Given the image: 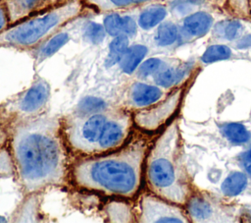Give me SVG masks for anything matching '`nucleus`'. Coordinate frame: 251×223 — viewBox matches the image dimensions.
I'll return each instance as SVG.
<instances>
[{
	"label": "nucleus",
	"instance_id": "f03ea898",
	"mask_svg": "<svg viewBox=\"0 0 251 223\" xmlns=\"http://www.w3.org/2000/svg\"><path fill=\"white\" fill-rule=\"evenodd\" d=\"M147 151V139L135 138L112 153L76 162L73 169L74 181L86 190L132 197L140 187Z\"/></svg>",
	"mask_w": 251,
	"mask_h": 223
},
{
	"label": "nucleus",
	"instance_id": "20e7f679",
	"mask_svg": "<svg viewBox=\"0 0 251 223\" xmlns=\"http://www.w3.org/2000/svg\"><path fill=\"white\" fill-rule=\"evenodd\" d=\"M132 123L130 112L117 106L96 113L69 115L62 122V130L75 151L98 155L122 146L129 136Z\"/></svg>",
	"mask_w": 251,
	"mask_h": 223
},
{
	"label": "nucleus",
	"instance_id": "bb28decb",
	"mask_svg": "<svg viewBox=\"0 0 251 223\" xmlns=\"http://www.w3.org/2000/svg\"><path fill=\"white\" fill-rule=\"evenodd\" d=\"M110 107L111 106H108V103L104 99L94 96H88L79 102L78 108L75 113L90 114L104 111Z\"/></svg>",
	"mask_w": 251,
	"mask_h": 223
},
{
	"label": "nucleus",
	"instance_id": "423d86ee",
	"mask_svg": "<svg viewBox=\"0 0 251 223\" xmlns=\"http://www.w3.org/2000/svg\"><path fill=\"white\" fill-rule=\"evenodd\" d=\"M185 85H179L167 93L158 102L137 110L133 116V123L143 131L154 132L159 130L177 111L184 93Z\"/></svg>",
	"mask_w": 251,
	"mask_h": 223
},
{
	"label": "nucleus",
	"instance_id": "4be33fe9",
	"mask_svg": "<svg viewBox=\"0 0 251 223\" xmlns=\"http://www.w3.org/2000/svg\"><path fill=\"white\" fill-rule=\"evenodd\" d=\"M221 131L227 140L236 144L246 143L251 139L250 132L240 123H226L222 125Z\"/></svg>",
	"mask_w": 251,
	"mask_h": 223
},
{
	"label": "nucleus",
	"instance_id": "2f4dec72",
	"mask_svg": "<svg viewBox=\"0 0 251 223\" xmlns=\"http://www.w3.org/2000/svg\"><path fill=\"white\" fill-rule=\"evenodd\" d=\"M236 47L240 49L251 47V34H248L239 38L236 42Z\"/></svg>",
	"mask_w": 251,
	"mask_h": 223
},
{
	"label": "nucleus",
	"instance_id": "ddd939ff",
	"mask_svg": "<svg viewBox=\"0 0 251 223\" xmlns=\"http://www.w3.org/2000/svg\"><path fill=\"white\" fill-rule=\"evenodd\" d=\"M214 19L205 11H196L188 14L180 25L181 40H192L207 34L213 28Z\"/></svg>",
	"mask_w": 251,
	"mask_h": 223
},
{
	"label": "nucleus",
	"instance_id": "f704fd0d",
	"mask_svg": "<svg viewBox=\"0 0 251 223\" xmlns=\"http://www.w3.org/2000/svg\"><path fill=\"white\" fill-rule=\"evenodd\" d=\"M7 220H6V218L4 217V216H1L0 215V222H6Z\"/></svg>",
	"mask_w": 251,
	"mask_h": 223
},
{
	"label": "nucleus",
	"instance_id": "72a5a7b5",
	"mask_svg": "<svg viewBox=\"0 0 251 223\" xmlns=\"http://www.w3.org/2000/svg\"><path fill=\"white\" fill-rule=\"evenodd\" d=\"M188 1V3L190 4V5H192V6H197V5H200V4H202V3H204V1L205 0H187Z\"/></svg>",
	"mask_w": 251,
	"mask_h": 223
},
{
	"label": "nucleus",
	"instance_id": "f257e3e1",
	"mask_svg": "<svg viewBox=\"0 0 251 223\" xmlns=\"http://www.w3.org/2000/svg\"><path fill=\"white\" fill-rule=\"evenodd\" d=\"M11 150L17 178L25 195L67 184V152L58 116L41 113L17 124Z\"/></svg>",
	"mask_w": 251,
	"mask_h": 223
},
{
	"label": "nucleus",
	"instance_id": "dca6fc26",
	"mask_svg": "<svg viewBox=\"0 0 251 223\" xmlns=\"http://www.w3.org/2000/svg\"><path fill=\"white\" fill-rule=\"evenodd\" d=\"M148 53V47L141 43H134L127 47L119 62V67L122 73L130 76L134 74L139 65L144 61Z\"/></svg>",
	"mask_w": 251,
	"mask_h": 223
},
{
	"label": "nucleus",
	"instance_id": "a878e982",
	"mask_svg": "<svg viewBox=\"0 0 251 223\" xmlns=\"http://www.w3.org/2000/svg\"><path fill=\"white\" fill-rule=\"evenodd\" d=\"M86 3L100 12H115L133 8V0H86Z\"/></svg>",
	"mask_w": 251,
	"mask_h": 223
},
{
	"label": "nucleus",
	"instance_id": "cd10ccee",
	"mask_svg": "<svg viewBox=\"0 0 251 223\" xmlns=\"http://www.w3.org/2000/svg\"><path fill=\"white\" fill-rule=\"evenodd\" d=\"M106 34L104 26L95 22H88L83 28L84 38L93 44L101 43L105 39Z\"/></svg>",
	"mask_w": 251,
	"mask_h": 223
},
{
	"label": "nucleus",
	"instance_id": "1a4fd4ad",
	"mask_svg": "<svg viewBox=\"0 0 251 223\" xmlns=\"http://www.w3.org/2000/svg\"><path fill=\"white\" fill-rule=\"evenodd\" d=\"M49 96L50 86L48 83L43 79H38L16 101L15 108L20 113L34 116L42 110V108L48 102Z\"/></svg>",
	"mask_w": 251,
	"mask_h": 223
},
{
	"label": "nucleus",
	"instance_id": "6ab92c4d",
	"mask_svg": "<svg viewBox=\"0 0 251 223\" xmlns=\"http://www.w3.org/2000/svg\"><path fill=\"white\" fill-rule=\"evenodd\" d=\"M175 63L169 59H163L159 57H151L144 60L139 67L137 68L136 72L134 73L138 80H147L149 78H153L162 70L167 68L168 66Z\"/></svg>",
	"mask_w": 251,
	"mask_h": 223
},
{
	"label": "nucleus",
	"instance_id": "6e6552de",
	"mask_svg": "<svg viewBox=\"0 0 251 223\" xmlns=\"http://www.w3.org/2000/svg\"><path fill=\"white\" fill-rule=\"evenodd\" d=\"M166 93L164 88L157 84H152L143 80H135L129 83L123 90L120 106L126 110H140L146 108L159 100Z\"/></svg>",
	"mask_w": 251,
	"mask_h": 223
},
{
	"label": "nucleus",
	"instance_id": "aec40b11",
	"mask_svg": "<svg viewBox=\"0 0 251 223\" xmlns=\"http://www.w3.org/2000/svg\"><path fill=\"white\" fill-rule=\"evenodd\" d=\"M242 31L243 26L237 20L221 21L213 28V35L216 38L227 41H232L238 38Z\"/></svg>",
	"mask_w": 251,
	"mask_h": 223
},
{
	"label": "nucleus",
	"instance_id": "393cba45",
	"mask_svg": "<svg viewBox=\"0 0 251 223\" xmlns=\"http://www.w3.org/2000/svg\"><path fill=\"white\" fill-rule=\"evenodd\" d=\"M232 52L227 45L225 44H214L207 47V49L202 54L200 60L205 64H210L222 60H226L230 58Z\"/></svg>",
	"mask_w": 251,
	"mask_h": 223
},
{
	"label": "nucleus",
	"instance_id": "39448f33",
	"mask_svg": "<svg viewBox=\"0 0 251 223\" xmlns=\"http://www.w3.org/2000/svg\"><path fill=\"white\" fill-rule=\"evenodd\" d=\"M83 8L82 0H62L54 7L9 26L0 32V45L21 49L39 46L77 18Z\"/></svg>",
	"mask_w": 251,
	"mask_h": 223
},
{
	"label": "nucleus",
	"instance_id": "9d476101",
	"mask_svg": "<svg viewBox=\"0 0 251 223\" xmlns=\"http://www.w3.org/2000/svg\"><path fill=\"white\" fill-rule=\"evenodd\" d=\"M61 1L62 0H3L2 3L6 8L9 25L11 26L54 7Z\"/></svg>",
	"mask_w": 251,
	"mask_h": 223
},
{
	"label": "nucleus",
	"instance_id": "5701e85b",
	"mask_svg": "<svg viewBox=\"0 0 251 223\" xmlns=\"http://www.w3.org/2000/svg\"><path fill=\"white\" fill-rule=\"evenodd\" d=\"M247 185V177L245 173L235 171L230 173L222 184V192L227 196L238 195L243 192Z\"/></svg>",
	"mask_w": 251,
	"mask_h": 223
},
{
	"label": "nucleus",
	"instance_id": "b1692460",
	"mask_svg": "<svg viewBox=\"0 0 251 223\" xmlns=\"http://www.w3.org/2000/svg\"><path fill=\"white\" fill-rule=\"evenodd\" d=\"M107 216L111 222H131L133 215L129 206L120 201H113L107 206Z\"/></svg>",
	"mask_w": 251,
	"mask_h": 223
},
{
	"label": "nucleus",
	"instance_id": "c756f323",
	"mask_svg": "<svg viewBox=\"0 0 251 223\" xmlns=\"http://www.w3.org/2000/svg\"><path fill=\"white\" fill-rule=\"evenodd\" d=\"M239 162L245 172L251 177V148L245 150L239 155Z\"/></svg>",
	"mask_w": 251,
	"mask_h": 223
},
{
	"label": "nucleus",
	"instance_id": "7c9ffc66",
	"mask_svg": "<svg viewBox=\"0 0 251 223\" xmlns=\"http://www.w3.org/2000/svg\"><path fill=\"white\" fill-rule=\"evenodd\" d=\"M9 19L4 4L0 3V32L9 27Z\"/></svg>",
	"mask_w": 251,
	"mask_h": 223
},
{
	"label": "nucleus",
	"instance_id": "9b49d317",
	"mask_svg": "<svg viewBox=\"0 0 251 223\" xmlns=\"http://www.w3.org/2000/svg\"><path fill=\"white\" fill-rule=\"evenodd\" d=\"M187 214L190 221L193 222H210L222 221L217 213L220 210H226L220 206V202L213 201L203 195H193L187 201Z\"/></svg>",
	"mask_w": 251,
	"mask_h": 223
},
{
	"label": "nucleus",
	"instance_id": "f3484780",
	"mask_svg": "<svg viewBox=\"0 0 251 223\" xmlns=\"http://www.w3.org/2000/svg\"><path fill=\"white\" fill-rule=\"evenodd\" d=\"M154 42L159 47H170L181 41L180 28L170 21L162 22L154 34Z\"/></svg>",
	"mask_w": 251,
	"mask_h": 223
},
{
	"label": "nucleus",
	"instance_id": "a211bd4d",
	"mask_svg": "<svg viewBox=\"0 0 251 223\" xmlns=\"http://www.w3.org/2000/svg\"><path fill=\"white\" fill-rule=\"evenodd\" d=\"M70 40V35L66 31H58L49 37L47 40L42 42L37 49L36 58L42 61L53 54H55L61 47H63Z\"/></svg>",
	"mask_w": 251,
	"mask_h": 223
},
{
	"label": "nucleus",
	"instance_id": "0eeeda50",
	"mask_svg": "<svg viewBox=\"0 0 251 223\" xmlns=\"http://www.w3.org/2000/svg\"><path fill=\"white\" fill-rule=\"evenodd\" d=\"M138 222H177L186 223L190 219L179 204L166 200L158 195L144 194L139 199Z\"/></svg>",
	"mask_w": 251,
	"mask_h": 223
},
{
	"label": "nucleus",
	"instance_id": "f8f14e48",
	"mask_svg": "<svg viewBox=\"0 0 251 223\" xmlns=\"http://www.w3.org/2000/svg\"><path fill=\"white\" fill-rule=\"evenodd\" d=\"M194 71V64L190 62H175L153 77L154 84L164 89H173L184 84Z\"/></svg>",
	"mask_w": 251,
	"mask_h": 223
},
{
	"label": "nucleus",
	"instance_id": "412c9836",
	"mask_svg": "<svg viewBox=\"0 0 251 223\" xmlns=\"http://www.w3.org/2000/svg\"><path fill=\"white\" fill-rule=\"evenodd\" d=\"M129 46V37L126 34H120L111 40L109 43V51L105 63L107 67H113L119 64L123 55Z\"/></svg>",
	"mask_w": 251,
	"mask_h": 223
},
{
	"label": "nucleus",
	"instance_id": "473e14b6",
	"mask_svg": "<svg viewBox=\"0 0 251 223\" xmlns=\"http://www.w3.org/2000/svg\"><path fill=\"white\" fill-rule=\"evenodd\" d=\"M157 0H133V7L137 6H142V5H147L150 3H153Z\"/></svg>",
	"mask_w": 251,
	"mask_h": 223
},
{
	"label": "nucleus",
	"instance_id": "4468645a",
	"mask_svg": "<svg viewBox=\"0 0 251 223\" xmlns=\"http://www.w3.org/2000/svg\"><path fill=\"white\" fill-rule=\"evenodd\" d=\"M103 26L106 33L115 37L120 34H126L128 37L134 36L137 32V21L131 16H122L116 12H109L103 19Z\"/></svg>",
	"mask_w": 251,
	"mask_h": 223
},
{
	"label": "nucleus",
	"instance_id": "7ed1b4c3",
	"mask_svg": "<svg viewBox=\"0 0 251 223\" xmlns=\"http://www.w3.org/2000/svg\"><path fill=\"white\" fill-rule=\"evenodd\" d=\"M145 163L148 189L166 200L185 205L192 188L184 164L178 119L173 120L155 139Z\"/></svg>",
	"mask_w": 251,
	"mask_h": 223
},
{
	"label": "nucleus",
	"instance_id": "2eb2a0df",
	"mask_svg": "<svg viewBox=\"0 0 251 223\" xmlns=\"http://www.w3.org/2000/svg\"><path fill=\"white\" fill-rule=\"evenodd\" d=\"M168 15V9L163 4H147L138 14L137 25L143 30H150L158 27Z\"/></svg>",
	"mask_w": 251,
	"mask_h": 223
},
{
	"label": "nucleus",
	"instance_id": "c85d7f7f",
	"mask_svg": "<svg viewBox=\"0 0 251 223\" xmlns=\"http://www.w3.org/2000/svg\"><path fill=\"white\" fill-rule=\"evenodd\" d=\"M249 1L250 0H226V4L233 15L240 18H248L251 16Z\"/></svg>",
	"mask_w": 251,
	"mask_h": 223
}]
</instances>
